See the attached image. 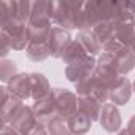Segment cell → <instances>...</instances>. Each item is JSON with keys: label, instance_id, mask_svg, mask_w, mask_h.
I'll use <instances>...</instances> for the list:
<instances>
[{"label": "cell", "instance_id": "1", "mask_svg": "<svg viewBox=\"0 0 135 135\" xmlns=\"http://www.w3.org/2000/svg\"><path fill=\"white\" fill-rule=\"evenodd\" d=\"M0 35H3L8 40L11 49H16V51L26 49L30 43L27 24L21 22L18 19H11L7 24H2V32H0Z\"/></svg>", "mask_w": 135, "mask_h": 135}, {"label": "cell", "instance_id": "2", "mask_svg": "<svg viewBox=\"0 0 135 135\" xmlns=\"http://www.w3.org/2000/svg\"><path fill=\"white\" fill-rule=\"evenodd\" d=\"M95 69H97V60L92 56H88L75 64H70L65 67V76L70 83H73L75 86L92 78L95 75Z\"/></svg>", "mask_w": 135, "mask_h": 135}, {"label": "cell", "instance_id": "3", "mask_svg": "<svg viewBox=\"0 0 135 135\" xmlns=\"http://www.w3.org/2000/svg\"><path fill=\"white\" fill-rule=\"evenodd\" d=\"M52 97L56 100L59 118L69 121L78 111V95L65 88H52Z\"/></svg>", "mask_w": 135, "mask_h": 135}, {"label": "cell", "instance_id": "4", "mask_svg": "<svg viewBox=\"0 0 135 135\" xmlns=\"http://www.w3.org/2000/svg\"><path fill=\"white\" fill-rule=\"evenodd\" d=\"M110 86L102 83L95 75L80 84H76V95L78 97H94L99 103L110 100Z\"/></svg>", "mask_w": 135, "mask_h": 135}, {"label": "cell", "instance_id": "5", "mask_svg": "<svg viewBox=\"0 0 135 135\" xmlns=\"http://www.w3.org/2000/svg\"><path fill=\"white\" fill-rule=\"evenodd\" d=\"M95 76H97L102 83H105L107 86H110V88L121 78L113 54H110V52H102V54H100V57H99V60H97Z\"/></svg>", "mask_w": 135, "mask_h": 135}, {"label": "cell", "instance_id": "6", "mask_svg": "<svg viewBox=\"0 0 135 135\" xmlns=\"http://www.w3.org/2000/svg\"><path fill=\"white\" fill-rule=\"evenodd\" d=\"M24 103L21 99H18L16 95H13L7 86L2 88V111H0V114H2V122L3 126L7 124H11L13 119L18 116V113L22 110Z\"/></svg>", "mask_w": 135, "mask_h": 135}, {"label": "cell", "instance_id": "7", "mask_svg": "<svg viewBox=\"0 0 135 135\" xmlns=\"http://www.w3.org/2000/svg\"><path fill=\"white\" fill-rule=\"evenodd\" d=\"M99 122H100L102 129L107 130V132H110V133L119 132L121 126H122V118H121V113L118 111L116 105H113V103H103L102 110H100Z\"/></svg>", "mask_w": 135, "mask_h": 135}, {"label": "cell", "instance_id": "8", "mask_svg": "<svg viewBox=\"0 0 135 135\" xmlns=\"http://www.w3.org/2000/svg\"><path fill=\"white\" fill-rule=\"evenodd\" d=\"M72 37L69 33V30H64L60 27H52L49 38H48V48H49V54L54 59H60L65 48L70 45Z\"/></svg>", "mask_w": 135, "mask_h": 135}, {"label": "cell", "instance_id": "9", "mask_svg": "<svg viewBox=\"0 0 135 135\" xmlns=\"http://www.w3.org/2000/svg\"><path fill=\"white\" fill-rule=\"evenodd\" d=\"M32 110L38 119V122L41 124H48L49 121H52L54 118H57V107H56V100L52 97V92L49 95H46L45 99L41 100H37L33 102L32 105Z\"/></svg>", "mask_w": 135, "mask_h": 135}, {"label": "cell", "instance_id": "10", "mask_svg": "<svg viewBox=\"0 0 135 135\" xmlns=\"http://www.w3.org/2000/svg\"><path fill=\"white\" fill-rule=\"evenodd\" d=\"M7 88L13 95H16L21 100L32 99V78H30V73H18L8 83Z\"/></svg>", "mask_w": 135, "mask_h": 135}, {"label": "cell", "instance_id": "11", "mask_svg": "<svg viewBox=\"0 0 135 135\" xmlns=\"http://www.w3.org/2000/svg\"><path fill=\"white\" fill-rule=\"evenodd\" d=\"M132 83L129 81L127 76H121L110 89V100L113 102V105H126L129 103L130 97H132Z\"/></svg>", "mask_w": 135, "mask_h": 135}, {"label": "cell", "instance_id": "12", "mask_svg": "<svg viewBox=\"0 0 135 135\" xmlns=\"http://www.w3.org/2000/svg\"><path fill=\"white\" fill-rule=\"evenodd\" d=\"M38 124V119L32 110V107H22V110L18 113V116L13 119V122L10 124L11 127H15L21 135H29V132Z\"/></svg>", "mask_w": 135, "mask_h": 135}, {"label": "cell", "instance_id": "13", "mask_svg": "<svg viewBox=\"0 0 135 135\" xmlns=\"http://www.w3.org/2000/svg\"><path fill=\"white\" fill-rule=\"evenodd\" d=\"M135 19V2H113L110 21L114 24L133 22Z\"/></svg>", "mask_w": 135, "mask_h": 135}, {"label": "cell", "instance_id": "14", "mask_svg": "<svg viewBox=\"0 0 135 135\" xmlns=\"http://www.w3.org/2000/svg\"><path fill=\"white\" fill-rule=\"evenodd\" d=\"M116 67H118V72L121 76H126L127 73H130L135 69V52L130 48H121L119 51H116L113 54Z\"/></svg>", "mask_w": 135, "mask_h": 135}, {"label": "cell", "instance_id": "15", "mask_svg": "<svg viewBox=\"0 0 135 135\" xmlns=\"http://www.w3.org/2000/svg\"><path fill=\"white\" fill-rule=\"evenodd\" d=\"M76 40L80 41V45L83 46V49L88 52V56H97L103 51L102 43L99 41V38L95 37V33L92 30H81L76 37Z\"/></svg>", "mask_w": 135, "mask_h": 135}, {"label": "cell", "instance_id": "16", "mask_svg": "<svg viewBox=\"0 0 135 135\" xmlns=\"http://www.w3.org/2000/svg\"><path fill=\"white\" fill-rule=\"evenodd\" d=\"M30 78H32V99L35 102L41 100L51 94L52 88L49 86V81L46 80V76L43 73L33 72V73H30Z\"/></svg>", "mask_w": 135, "mask_h": 135}, {"label": "cell", "instance_id": "17", "mask_svg": "<svg viewBox=\"0 0 135 135\" xmlns=\"http://www.w3.org/2000/svg\"><path fill=\"white\" fill-rule=\"evenodd\" d=\"M102 103H99L94 97H78V111L84 113L91 121H99Z\"/></svg>", "mask_w": 135, "mask_h": 135}, {"label": "cell", "instance_id": "18", "mask_svg": "<svg viewBox=\"0 0 135 135\" xmlns=\"http://www.w3.org/2000/svg\"><path fill=\"white\" fill-rule=\"evenodd\" d=\"M67 122H69V127H70V130H72L73 135H84V133H88V132L91 130V127H92L91 118H88V116H86L84 113H81V111H76Z\"/></svg>", "mask_w": 135, "mask_h": 135}, {"label": "cell", "instance_id": "19", "mask_svg": "<svg viewBox=\"0 0 135 135\" xmlns=\"http://www.w3.org/2000/svg\"><path fill=\"white\" fill-rule=\"evenodd\" d=\"M114 37H116V40L122 46L130 48L132 43L135 41V26H133V22L116 24V27H114Z\"/></svg>", "mask_w": 135, "mask_h": 135}, {"label": "cell", "instance_id": "20", "mask_svg": "<svg viewBox=\"0 0 135 135\" xmlns=\"http://www.w3.org/2000/svg\"><path fill=\"white\" fill-rule=\"evenodd\" d=\"M84 57H88V52L83 49V46L80 45V41L78 40H72L70 45L65 48V51H64V54H62L60 59L64 60V64L70 65V64H75V62H78V60H81Z\"/></svg>", "mask_w": 135, "mask_h": 135}, {"label": "cell", "instance_id": "21", "mask_svg": "<svg viewBox=\"0 0 135 135\" xmlns=\"http://www.w3.org/2000/svg\"><path fill=\"white\" fill-rule=\"evenodd\" d=\"M114 27H116L114 22L105 21V22L97 24V26L92 29V32L95 33V37L99 38V41L102 43V46H105V45H108L110 41L116 40V37H114Z\"/></svg>", "mask_w": 135, "mask_h": 135}, {"label": "cell", "instance_id": "22", "mask_svg": "<svg viewBox=\"0 0 135 135\" xmlns=\"http://www.w3.org/2000/svg\"><path fill=\"white\" fill-rule=\"evenodd\" d=\"M26 54L32 62H43L46 60L51 54H49V48H48V41H41V43H29V46L26 48Z\"/></svg>", "mask_w": 135, "mask_h": 135}, {"label": "cell", "instance_id": "23", "mask_svg": "<svg viewBox=\"0 0 135 135\" xmlns=\"http://www.w3.org/2000/svg\"><path fill=\"white\" fill-rule=\"evenodd\" d=\"M46 129H48L49 135H73L70 127H69V122L59 116L54 118L52 121H49L46 124Z\"/></svg>", "mask_w": 135, "mask_h": 135}, {"label": "cell", "instance_id": "24", "mask_svg": "<svg viewBox=\"0 0 135 135\" xmlns=\"http://www.w3.org/2000/svg\"><path fill=\"white\" fill-rule=\"evenodd\" d=\"M16 75H18V67L13 60L3 59L0 62V80L3 83H10Z\"/></svg>", "mask_w": 135, "mask_h": 135}, {"label": "cell", "instance_id": "25", "mask_svg": "<svg viewBox=\"0 0 135 135\" xmlns=\"http://www.w3.org/2000/svg\"><path fill=\"white\" fill-rule=\"evenodd\" d=\"M0 43H2V46H0V54H2V57L5 59V57L8 56V52H10V51H13V49H11V46H10L8 40H7L3 35H0Z\"/></svg>", "mask_w": 135, "mask_h": 135}, {"label": "cell", "instance_id": "26", "mask_svg": "<svg viewBox=\"0 0 135 135\" xmlns=\"http://www.w3.org/2000/svg\"><path fill=\"white\" fill-rule=\"evenodd\" d=\"M29 135H49L48 133V129H46V124H41V122H38L30 132H29Z\"/></svg>", "mask_w": 135, "mask_h": 135}, {"label": "cell", "instance_id": "27", "mask_svg": "<svg viewBox=\"0 0 135 135\" xmlns=\"http://www.w3.org/2000/svg\"><path fill=\"white\" fill-rule=\"evenodd\" d=\"M0 135H21V133L15 127H11L10 124H7V126L2 127V133H0Z\"/></svg>", "mask_w": 135, "mask_h": 135}, {"label": "cell", "instance_id": "28", "mask_svg": "<svg viewBox=\"0 0 135 135\" xmlns=\"http://www.w3.org/2000/svg\"><path fill=\"white\" fill-rule=\"evenodd\" d=\"M127 130H129L130 135H135V114L129 119V122H127Z\"/></svg>", "mask_w": 135, "mask_h": 135}, {"label": "cell", "instance_id": "29", "mask_svg": "<svg viewBox=\"0 0 135 135\" xmlns=\"http://www.w3.org/2000/svg\"><path fill=\"white\" fill-rule=\"evenodd\" d=\"M118 135H130V133H129V130H127V129H121V130L118 132Z\"/></svg>", "mask_w": 135, "mask_h": 135}, {"label": "cell", "instance_id": "30", "mask_svg": "<svg viewBox=\"0 0 135 135\" xmlns=\"http://www.w3.org/2000/svg\"><path fill=\"white\" fill-rule=\"evenodd\" d=\"M130 49H132V51H133V52H135V41H133V43H132V46H130Z\"/></svg>", "mask_w": 135, "mask_h": 135}, {"label": "cell", "instance_id": "31", "mask_svg": "<svg viewBox=\"0 0 135 135\" xmlns=\"http://www.w3.org/2000/svg\"><path fill=\"white\" fill-rule=\"evenodd\" d=\"M132 89H133V92H135V81L132 83Z\"/></svg>", "mask_w": 135, "mask_h": 135}]
</instances>
